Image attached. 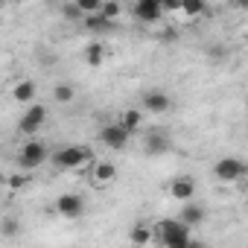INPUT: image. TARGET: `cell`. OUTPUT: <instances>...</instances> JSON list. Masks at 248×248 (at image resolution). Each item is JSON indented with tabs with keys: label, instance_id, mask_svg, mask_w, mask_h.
<instances>
[{
	"label": "cell",
	"instance_id": "obj_11",
	"mask_svg": "<svg viewBox=\"0 0 248 248\" xmlns=\"http://www.w3.org/2000/svg\"><path fill=\"white\" fill-rule=\"evenodd\" d=\"M207 219V210L199 204V202H193V199H187L184 204H181V210H178V222H184L187 228H196V225H202Z\"/></svg>",
	"mask_w": 248,
	"mask_h": 248
},
{
	"label": "cell",
	"instance_id": "obj_23",
	"mask_svg": "<svg viewBox=\"0 0 248 248\" xmlns=\"http://www.w3.org/2000/svg\"><path fill=\"white\" fill-rule=\"evenodd\" d=\"M0 233H3V236H18V233H21V222L12 219V216L0 219Z\"/></svg>",
	"mask_w": 248,
	"mask_h": 248
},
{
	"label": "cell",
	"instance_id": "obj_25",
	"mask_svg": "<svg viewBox=\"0 0 248 248\" xmlns=\"http://www.w3.org/2000/svg\"><path fill=\"white\" fill-rule=\"evenodd\" d=\"M12 190H21V187H27L30 184V175L27 172H15V175H9V181H6Z\"/></svg>",
	"mask_w": 248,
	"mask_h": 248
},
{
	"label": "cell",
	"instance_id": "obj_4",
	"mask_svg": "<svg viewBox=\"0 0 248 248\" xmlns=\"http://www.w3.org/2000/svg\"><path fill=\"white\" fill-rule=\"evenodd\" d=\"M245 164L239 161V158H219L216 164H213V178L219 181V184H236V181H242L245 178Z\"/></svg>",
	"mask_w": 248,
	"mask_h": 248
},
{
	"label": "cell",
	"instance_id": "obj_18",
	"mask_svg": "<svg viewBox=\"0 0 248 248\" xmlns=\"http://www.w3.org/2000/svg\"><path fill=\"white\" fill-rule=\"evenodd\" d=\"M53 99H56L59 105H70V102L76 99V88H73L70 82H59V85H53Z\"/></svg>",
	"mask_w": 248,
	"mask_h": 248
},
{
	"label": "cell",
	"instance_id": "obj_16",
	"mask_svg": "<svg viewBox=\"0 0 248 248\" xmlns=\"http://www.w3.org/2000/svg\"><path fill=\"white\" fill-rule=\"evenodd\" d=\"M120 126L126 129L129 135L140 132V126H143V108H126V111H123V117H120Z\"/></svg>",
	"mask_w": 248,
	"mask_h": 248
},
{
	"label": "cell",
	"instance_id": "obj_14",
	"mask_svg": "<svg viewBox=\"0 0 248 248\" xmlns=\"http://www.w3.org/2000/svg\"><path fill=\"white\" fill-rule=\"evenodd\" d=\"M82 24H85V30H88L91 35H108V32L114 30V21H108V18H105V15H99V12L85 15V18H82Z\"/></svg>",
	"mask_w": 248,
	"mask_h": 248
},
{
	"label": "cell",
	"instance_id": "obj_22",
	"mask_svg": "<svg viewBox=\"0 0 248 248\" xmlns=\"http://www.w3.org/2000/svg\"><path fill=\"white\" fill-rule=\"evenodd\" d=\"M120 12H123L120 0H102V6H99V15H105L108 21H117V18H120Z\"/></svg>",
	"mask_w": 248,
	"mask_h": 248
},
{
	"label": "cell",
	"instance_id": "obj_8",
	"mask_svg": "<svg viewBox=\"0 0 248 248\" xmlns=\"http://www.w3.org/2000/svg\"><path fill=\"white\" fill-rule=\"evenodd\" d=\"M129 132L120 126V123H108V126L99 132V140H102V146H108V149H114V152H120V149H126L129 146Z\"/></svg>",
	"mask_w": 248,
	"mask_h": 248
},
{
	"label": "cell",
	"instance_id": "obj_27",
	"mask_svg": "<svg viewBox=\"0 0 248 248\" xmlns=\"http://www.w3.org/2000/svg\"><path fill=\"white\" fill-rule=\"evenodd\" d=\"M210 56H213V59H225L228 50H225V47H210Z\"/></svg>",
	"mask_w": 248,
	"mask_h": 248
},
{
	"label": "cell",
	"instance_id": "obj_10",
	"mask_svg": "<svg viewBox=\"0 0 248 248\" xmlns=\"http://www.w3.org/2000/svg\"><path fill=\"white\" fill-rule=\"evenodd\" d=\"M143 149H146V155L161 158V155H167V152L172 149V140H170V135H167L164 129H152V132H146V138H143Z\"/></svg>",
	"mask_w": 248,
	"mask_h": 248
},
{
	"label": "cell",
	"instance_id": "obj_24",
	"mask_svg": "<svg viewBox=\"0 0 248 248\" xmlns=\"http://www.w3.org/2000/svg\"><path fill=\"white\" fill-rule=\"evenodd\" d=\"M73 3L82 9V15H93V12H99L102 0H73Z\"/></svg>",
	"mask_w": 248,
	"mask_h": 248
},
{
	"label": "cell",
	"instance_id": "obj_21",
	"mask_svg": "<svg viewBox=\"0 0 248 248\" xmlns=\"http://www.w3.org/2000/svg\"><path fill=\"white\" fill-rule=\"evenodd\" d=\"M62 18H64L67 24H79L85 15H82V9L73 3V0H67V3H62Z\"/></svg>",
	"mask_w": 248,
	"mask_h": 248
},
{
	"label": "cell",
	"instance_id": "obj_6",
	"mask_svg": "<svg viewBox=\"0 0 248 248\" xmlns=\"http://www.w3.org/2000/svg\"><path fill=\"white\" fill-rule=\"evenodd\" d=\"M44 123H47V108L30 102V108H27L24 117L18 120V132H21V135H35V132L44 126Z\"/></svg>",
	"mask_w": 248,
	"mask_h": 248
},
{
	"label": "cell",
	"instance_id": "obj_2",
	"mask_svg": "<svg viewBox=\"0 0 248 248\" xmlns=\"http://www.w3.org/2000/svg\"><path fill=\"white\" fill-rule=\"evenodd\" d=\"M91 158H93V152H91L88 146H79V143L62 146L59 152H50V161H53L56 170H79V167H85Z\"/></svg>",
	"mask_w": 248,
	"mask_h": 248
},
{
	"label": "cell",
	"instance_id": "obj_7",
	"mask_svg": "<svg viewBox=\"0 0 248 248\" xmlns=\"http://www.w3.org/2000/svg\"><path fill=\"white\" fill-rule=\"evenodd\" d=\"M56 213L64 219H79L85 213V199L79 193H62L56 199Z\"/></svg>",
	"mask_w": 248,
	"mask_h": 248
},
{
	"label": "cell",
	"instance_id": "obj_19",
	"mask_svg": "<svg viewBox=\"0 0 248 248\" xmlns=\"http://www.w3.org/2000/svg\"><path fill=\"white\" fill-rule=\"evenodd\" d=\"M129 239L138 242V245H149V242H155V233H152L149 225H135V228L129 231Z\"/></svg>",
	"mask_w": 248,
	"mask_h": 248
},
{
	"label": "cell",
	"instance_id": "obj_13",
	"mask_svg": "<svg viewBox=\"0 0 248 248\" xmlns=\"http://www.w3.org/2000/svg\"><path fill=\"white\" fill-rule=\"evenodd\" d=\"M82 59H85L88 67H99V64L108 59V47H105L102 41H88L85 50H82Z\"/></svg>",
	"mask_w": 248,
	"mask_h": 248
},
{
	"label": "cell",
	"instance_id": "obj_12",
	"mask_svg": "<svg viewBox=\"0 0 248 248\" xmlns=\"http://www.w3.org/2000/svg\"><path fill=\"white\" fill-rule=\"evenodd\" d=\"M170 196H172L175 202H187V199H193V196H196V181H193L190 175H178V178H172V184H170Z\"/></svg>",
	"mask_w": 248,
	"mask_h": 248
},
{
	"label": "cell",
	"instance_id": "obj_17",
	"mask_svg": "<svg viewBox=\"0 0 248 248\" xmlns=\"http://www.w3.org/2000/svg\"><path fill=\"white\" fill-rule=\"evenodd\" d=\"M91 178H93L96 184H111V181L117 178V164H111V161H99V164H93Z\"/></svg>",
	"mask_w": 248,
	"mask_h": 248
},
{
	"label": "cell",
	"instance_id": "obj_9",
	"mask_svg": "<svg viewBox=\"0 0 248 248\" xmlns=\"http://www.w3.org/2000/svg\"><path fill=\"white\" fill-rule=\"evenodd\" d=\"M132 15L140 24H158L164 18V6H161V0H135Z\"/></svg>",
	"mask_w": 248,
	"mask_h": 248
},
{
	"label": "cell",
	"instance_id": "obj_5",
	"mask_svg": "<svg viewBox=\"0 0 248 248\" xmlns=\"http://www.w3.org/2000/svg\"><path fill=\"white\" fill-rule=\"evenodd\" d=\"M140 108L149 111V114H167L172 108V96L167 91H161V88H149L140 96Z\"/></svg>",
	"mask_w": 248,
	"mask_h": 248
},
{
	"label": "cell",
	"instance_id": "obj_26",
	"mask_svg": "<svg viewBox=\"0 0 248 248\" xmlns=\"http://www.w3.org/2000/svg\"><path fill=\"white\" fill-rule=\"evenodd\" d=\"M161 6H164V12H178L181 0H161Z\"/></svg>",
	"mask_w": 248,
	"mask_h": 248
},
{
	"label": "cell",
	"instance_id": "obj_28",
	"mask_svg": "<svg viewBox=\"0 0 248 248\" xmlns=\"http://www.w3.org/2000/svg\"><path fill=\"white\" fill-rule=\"evenodd\" d=\"M6 3H21V0H6Z\"/></svg>",
	"mask_w": 248,
	"mask_h": 248
},
{
	"label": "cell",
	"instance_id": "obj_3",
	"mask_svg": "<svg viewBox=\"0 0 248 248\" xmlns=\"http://www.w3.org/2000/svg\"><path fill=\"white\" fill-rule=\"evenodd\" d=\"M50 161V146L44 143V140H27L24 146H21V152H18V167L21 170H38L41 164H47Z\"/></svg>",
	"mask_w": 248,
	"mask_h": 248
},
{
	"label": "cell",
	"instance_id": "obj_15",
	"mask_svg": "<svg viewBox=\"0 0 248 248\" xmlns=\"http://www.w3.org/2000/svg\"><path fill=\"white\" fill-rule=\"evenodd\" d=\"M35 93H38V88H35V82H30V79H21V82H15V88H12V99H15L18 105L35 102Z\"/></svg>",
	"mask_w": 248,
	"mask_h": 248
},
{
	"label": "cell",
	"instance_id": "obj_1",
	"mask_svg": "<svg viewBox=\"0 0 248 248\" xmlns=\"http://www.w3.org/2000/svg\"><path fill=\"white\" fill-rule=\"evenodd\" d=\"M193 228H187L184 222L178 219H158L152 225V233H155V242L167 245V248H190L193 245Z\"/></svg>",
	"mask_w": 248,
	"mask_h": 248
},
{
	"label": "cell",
	"instance_id": "obj_20",
	"mask_svg": "<svg viewBox=\"0 0 248 248\" xmlns=\"http://www.w3.org/2000/svg\"><path fill=\"white\" fill-rule=\"evenodd\" d=\"M178 12H184L187 18H199V15L207 12V3H204V0H181V9Z\"/></svg>",
	"mask_w": 248,
	"mask_h": 248
}]
</instances>
